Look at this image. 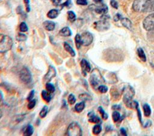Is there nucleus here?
Here are the masks:
<instances>
[{
  "instance_id": "aec40b11",
  "label": "nucleus",
  "mask_w": 154,
  "mask_h": 136,
  "mask_svg": "<svg viewBox=\"0 0 154 136\" xmlns=\"http://www.w3.org/2000/svg\"><path fill=\"white\" fill-rule=\"evenodd\" d=\"M64 48L65 50L71 56H72V57H75V56L76 53H75V50H73V49L67 43L65 42L64 43Z\"/></svg>"
},
{
  "instance_id": "864d4df0",
  "label": "nucleus",
  "mask_w": 154,
  "mask_h": 136,
  "mask_svg": "<svg viewBox=\"0 0 154 136\" xmlns=\"http://www.w3.org/2000/svg\"><path fill=\"white\" fill-rule=\"evenodd\" d=\"M96 4H102L103 0H93Z\"/></svg>"
},
{
  "instance_id": "7ed1b4c3",
  "label": "nucleus",
  "mask_w": 154,
  "mask_h": 136,
  "mask_svg": "<svg viewBox=\"0 0 154 136\" xmlns=\"http://www.w3.org/2000/svg\"><path fill=\"white\" fill-rule=\"evenodd\" d=\"M109 16L106 14H102L100 19L94 23V28L98 31H105L110 28V23L108 20Z\"/></svg>"
},
{
  "instance_id": "c9c22d12",
  "label": "nucleus",
  "mask_w": 154,
  "mask_h": 136,
  "mask_svg": "<svg viewBox=\"0 0 154 136\" xmlns=\"http://www.w3.org/2000/svg\"><path fill=\"white\" fill-rule=\"evenodd\" d=\"M108 87L105 86V85H99L97 87V90H99V92L102 93H105L108 91Z\"/></svg>"
},
{
  "instance_id": "412c9836",
  "label": "nucleus",
  "mask_w": 154,
  "mask_h": 136,
  "mask_svg": "<svg viewBox=\"0 0 154 136\" xmlns=\"http://www.w3.org/2000/svg\"><path fill=\"white\" fill-rule=\"evenodd\" d=\"M58 10L57 9H52L47 13V16L49 19H55L58 16Z\"/></svg>"
},
{
  "instance_id": "ddd939ff",
  "label": "nucleus",
  "mask_w": 154,
  "mask_h": 136,
  "mask_svg": "<svg viewBox=\"0 0 154 136\" xmlns=\"http://www.w3.org/2000/svg\"><path fill=\"white\" fill-rule=\"evenodd\" d=\"M94 11L96 13L100 14H106L108 11V6L105 4H101L100 5L94 7Z\"/></svg>"
},
{
  "instance_id": "f257e3e1",
  "label": "nucleus",
  "mask_w": 154,
  "mask_h": 136,
  "mask_svg": "<svg viewBox=\"0 0 154 136\" xmlns=\"http://www.w3.org/2000/svg\"><path fill=\"white\" fill-rule=\"evenodd\" d=\"M132 9L137 13H150L154 11V0H134Z\"/></svg>"
},
{
  "instance_id": "72a5a7b5",
  "label": "nucleus",
  "mask_w": 154,
  "mask_h": 136,
  "mask_svg": "<svg viewBox=\"0 0 154 136\" xmlns=\"http://www.w3.org/2000/svg\"><path fill=\"white\" fill-rule=\"evenodd\" d=\"M97 110H98L99 112L100 113V114H101L102 118L103 119H104V120H106V119H108V114L105 113V111H104V110L103 109V108H102L101 106H99V107H98Z\"/></svg>"
},
{
  "instance_id": "ea45409f",
  "label": "nucleus",
  "mask_w": 154,
  "mask_h": 136,
  "mask_svg": "<svg viewBox=\"0 0 154 136\" xmlns=\"http://www.w3.org/2000/svg\"><path fill=\"white\" fill-rule=\"evenodd\" d=\"M34 93H35L34 90H32L29 93V94H28V96H27V98H26L27 101H29L32 100V99H33L34 96Z\"/></svg>"
},
{
  "instance_id": "5701e85b",
  "label": "nucleus",
  "mask_w": 154,
  "mask_h": 136,
  "mask_svg": "<svg viewBox=\"0 0 154 136\" xmlns=\"http://www.w3.org/2000/svg\"><path fill=\"white\" fill-rule=\"evenodd\" d=\"M144 114L146 117H149L151 114V108L148 104H144L143 105Z\"/></svg>"
},
{
  "instance_id": "e433bc0d",
  "label": "nucleus",
  "mask_w": 154,
  "mask_h": 136,
  "mask_svg": "<svg viewBox=\"0 0 154 136\" xmlns=\"http://www.w3.org/2000/svg\"><path fill=\"white\" fill-rule=\"evenodd\" d=\"M75 102H76V98H75V96L72 93L70 94L68 96V102L70 105H73L75 104Z\"/></svg>"
},
{
  "instance_id": "39448f33",
  "label": "nucleus",
  "mask_w": 154,
  "mask_h": 136,
  "mask_svg": "<svg viewBox=\"0 0 154 136\" xmlns=\"http://www.w3.org/2000/svg\"><path fill=\"white\" fill-rule=\"evenodd\" d=\"M66 135L69 136H81L82 131L80 125L75 122L71 123L67 128Z\"/></svg>"
},
{
  "instance_id": "1a4fd4ad",
  "label": "nucleus",
  "mask_w": 154,
  "mask_h": 136,
  "mask_svg": "<svg viewBox=\"0 0 154 136\" xmlns=\"http://www.w3.org/2000/svg\"><path fill=\"white\" fill-rule=\"evenodd\" d=\"M143 26L145 30L152 31L154 30V13L148 15L143 22Z\"/></svg>"
},
{
  "instance_id": "de8ad7c7",
  "label": "nucleus",
  "mask_w": 154,
  "mask_h": 136,
  "mask_svg": "<svg viewBox=\"0 0 154 136\" xmlns=\"http://www.w3.org/2000/svg\"><path fill=\"white\" fill-rule=\"evenodd\" d=\"M152 125V122L150 120H147L144 124V128H148L150 127Z\"/></svg>"
},
{
  "instance_id": "603ef678",
  "label": "nucleus",
  "mask_w": 154,
  "mask_h": 136,
  "mask_svg": "<svg viewBox=\"0 0 154 136\" xmlns=\"http://www.w3.org/2000/svg\"><path fill=\"white\" fill-rule=\"evenodd\" d=\"M3 102V95L1 91L0 90V106L2 104Z\"/></svg>"
},
{
  "instance_id": "3c124183",
  "label": "nucleus",
  "mask_w": 154,
  "mask_h": 136,
  "mask_svg": "<svg viewBox=\"0 0 154 136\" xmlns=\"http://www.w3.org/2000/svg\"><path fill=\"white\" fill-rule=\"evenodd\" d=\"M112 108L114 110H119L121 108V107L119 105H113L112 107Z\"/></svg>"
},
{
  "instance_id": "79ce46f5",
  "label": "nucleus",
  "mask_w": 154,
  "mask_h": 136,
  "mask_svg": "<svg viewBox=\"0 0 154 136\" xmlns=\"http://www.w3.org/2000/svg\"><path fill=\"white\" fill-rule=\"evenodd\" d=\"M23 1L25 4L26 12H29L31 10V8H30V5H29V0H23Z\"/></svg>"
},
{
  "instance_id": "c756f323",
  "label": "nucleus",
  "mask_w": 154,
  "mask_h": 136,
  "mask_svg": "<svg viewBox=\"0 0 154 136\" xmlns=\"http://www.w3.org/2000/svg\"><path fill=\"white\" fill-rule=\"evenodd\" d=\"M88 122H90L91 123H99L101 122V120H100V119L98 116L94 114L92 116L89 117Z\"/></svg>"
},
{
  "instance_id": "2eb2a0df",
  "label": "nucleus",
  "mask_w": 154,
  "mask_h": 136,
  "mask_svg": "<svg viewBox=\"0 0 154 136\" xmlns=\"http://www.w3.org/2000/svg\"><path fill=\"white\" fill-rule=\"evenodd\" d=\"M120 22L122 25L125 27L126 28H127L129 30H131L132 29V24L131 21L126 17H122L120 19Z\"/></svg>"
},
{
  "instance_id": "0eeeda50",
  "label": "nucleus",
  "mask_w": 154,
  "mask_h": 136,
  "mask_svg": "<svg viewBox=\"0 0 154 136\" xmlns=\"http://www.w3.org/2000/svg\"><path fill=\"white\" fill-rule=\"evenodd\" d=\"M105 60L108 61H119L123 58V54L120 52H116V50L109 49L105 53Z\"/></svg>"
},
{
  "instance_id": "4468645a",
  "label": "nucleus",
  "mask_w": 154,
  "mask_h": 136,
  "mask_svg": "<svg viewBox=\"0 0 154 136\" xmlns=\"http://www.w3.org/2000/svg\"><path fill=\"white\" fill-rule=\"evenodd\" d=\"M44 28L48 31H52L55 28V23L51 20H46L43 23Z\"/></svg>"
},
{
  "instance_id": "423d86ee",
  "label": "nucleus",
  "mask_w": 154,
  "mask_h": 136,
  "mask_svg": "<svg viewBox=\"0 0 154 136\" xmlns=\"http://www.w3.org/2000/svg\"><path fill=\"white\" fill-rule=\"evenodd\" d=\"M135 93V90L131 86L128 85L124 86V87L122 89V94L123 96V102L126 105L132 100V98L134 96Z\"/></svg>"
},
{
  "instance_id": "49530a36",
  "label": "nucleus",
  "mask_w": 154,
  "mask_h": 136,
  "mask_svg": "<svg viewBox=\"0 0 154 136\" xmlns=\"http://www.w3.org/2000/svg\"><path fill=\"white\" fill-rule=\"evenodd\" d=\"M122 17V15H121V14H120L119 13H117V14L114 16L113 19H114V20L115 22H117V21H119V20H120V19H121Z\"/></svg>"
},
{
  "instance_id": "4be33fe9",
  "label": "nucleus",
  "mask_w": 154,
  "mask_h": 136,
  "mask_svg": "<svg viewBox=\"0 0 154 136\" xmlns=\"http://www.w3.org/2000/svg\"><path fill=\"white\" fill-rule=\"evenodd\" d=\"M137 55L138 58L144 62H146V56L143 49L141 47H139L137 49Z\"/></svg>"
},
{
  "instance_id": "09e8293b",
  "label": "nucleus",
  "mask_w": 154,
  "mask_h": 136,
  "mask_svg": "<svg viewBox=\"0 0 154 136\" xmlns=\"http://www.w3.org/2000/svg\"><path fill=\"white\" fill-rule=\"evenodd\" d=\"M52 4L55 6H58L60 5L61 0H51Z\"/></svg>"
},
{
  "instance_id": "a878e982",
  "label": "nucleus",
  "mask_w": 154,
  "mask_h": 136,
  "mask_svg": "<svg viewBox=\"0 0 154 136\" xmlns=\"http://www.w3.org/2000/svg\"><path fill=\"white\" fill-rule=\"evenodd\" d=\"M75 45L76 47L78 49H79L81 45H82V42H81V35L78 34H77L75 37Z\"/></svg>"
},
{
  "instance_id": "bb28decb",
  "label": "nucleus",
  "mask_w": 154,
  "mask_h": 136,
  "mask_svg": "<svg viewBox=\"0 0 154 136\" xmlns=\"http://www.w3.org/2000/svg\"><path fill=\"white\" fill-rule=\"evenodd\" d=\"M101 131H102L101 125L99 123H96V125H95L93 128V130H92L93 133L95 135H98L100 133Z\"/></svg>"
},
{
  "instance_id": "a211bd4d",
  "label": "nucleus",
  "mask_w": 154,
  "mask_h": 136,
  "mask_svg": "<svg viewBox=\"0 0 154 136\" xmlns=\"http://www.w3.org/2000/svg\"><path fill=\"white\" fill-rule=\"evenodd\" d=\"M34 132V128L31 125H28L23 129V134L25 136H31Z\"/></svg>"
},
{
  "instance_id": "8fccbe9b",
  "label": "nucleus",
  "mask_w": 154,
  "mask_h": 136,
  "mask_svg": "<svg viewBox=\"0 0 154 136\" xmlns=\"http://www.w3.org/2000/svg\"><path fill=\"white\" fill-rule=\"evenodd\" d=\"M120 133H121V134H122V135H125V136H126V135H127L126 131V130H125V128H120Z\"/></svg>"
},
{
  "instance_id": "58836bf2",
  "label": "nucleus",
  "mask_w": 154,
  "mask_h": 136,
  "mask_svg": "<svg viewBox=\"0 0 154 136\" xmlns=\"http://www.w3.org/2000/svg\"><path fill=\"white\" fill-rule=\"evenodd\" d=\"M110 5L114 8L117 9L119 8V4H118V2L116 0H111L110 1Z\"/></svg>"
},
{
  "instance_id": "4c0bfd02",
  "label": "nucleus",
  "mask_w": 154,
  "mask_h": 136,
  "mask_svg": "<svg viewBox=\"0 0 154 136\" xmlns=\"http://www.w3.org/2000/svg\"><path fill=\"white\" fill-rule=\"evenodd\" d=\"M35 104H36V100L32 99V100L29 101V102H28V104L27 105V108L28 109H29V110L32 109L35 107Z\"/></svg>"
},
{
  "instance_id": "f8f14e48",
  "label": "nucleus",
  "mask_w": 154,
  "mask_h": 136,
  "mask_svg": "<svg viewBox=\"0 0 154 136\" xmlns=\"http://www.w3.org/2000/svg\"><path fill=\"white\" fill-rule=\"evenodd\" d=\"M80 66L81 68L82 72L84 75H86L87 72L91 71V66L90 63L85 59H82L80 62Z\"/></svg>"
},
{
  "instance_id": "393cba45",
  "label": "nucleus",
  "mask_w": 154,
  "mask_h": 136,
  "mask_svg": "<svg viewBox=\"0 0 154 136\" xmlns=\"http://www.w3.org/2000/svg\"><path fill=\"white\" fill-rule=\"evenodd\" d=\"M67 18L68 20L71 22H74L76 20V16L75 14V13L71 10H69L67 12Z\"/></svg>"
},
{
  "instance_id": "b1692460",
  "label": "nucleus",
  "mask_w": 154,
  "mask_h": 136,
  "mask_svg": "<svg viewBox=\"0 0 154 136\" xmlns=\"http://www.w3.org/2000/svg\"><path fill=\"white\" fill-rule=\"evenodd\" d=\"M85 102L84 101H81L79 103H77L75 106V110L78 113H81L85 108Z\"/></svg>"
},
{
  "instance_id": "c85d7f7f",
  "label": "nucleus",
  "mask_w": 154,
  "mask_h": 136,
  "mask_svg": "<svg viewBox=\"0 0 154 136\" xmlns=\"http://www.w3.org/2000/svg\"><path fill=\"white\" fill-rule=\"evenodd\" d=\"M121 116H120V114L119 111H117V110H115L112 112V120L114 122H117L118 121L120 120Z\"/></svg>"
},
{
  "instance_id": "a19ab883",
  "label": "nucleus",
  "mask_w": 154,
  "mask_h": 136,
  "mask_svg": "<svg viewBox=\"0 0 154 136\" xmlns=\"http://www.w3.org/2000/svg\"><path fill=\"white\" fill-rule=\"evenodd\" d=\"M72 5V2L71 0H67L66 2H64V3H63L62 4H60V5L61 6L62 8L66 7H70V5Z\"/></svg>"
},
{
  "instance_id": "c03bdc74",
  "label": "nucleus",
  "mask_w": 154,
  "mask_h": 136,
  "mask_svg": "<svg viewBox=\"0 0 154 136\" xmlns=\"http://www.w3.org/2000/svg\"><path fill=\"white\" fill-rule=\"evenodd\" d=\"M16 11L17 13L19 14H20L22 16H26L25 14L23 13V10H22V7L21 6H19L17 8V10H16Z\"/></svg>"
},
{
  "instance_id": "f03ea898",
  "label": "nucleus",
  "mask_w": 154,
  "mask_h": 136,
  "mask_svg": "<svg viewBox=\"0 0 154 136\" xmlns=\"http://www.w3.org/2000/svg\"><path fill=\"white\" fill-rule=\"evenodd\" d=\"M13 44V40L10 36L0 34V53H5L11 50Z\"/></svg>"
},
{
  "instance_id": "20e7f679",
  "label": "nucleus",
  "mask_w": 154,
  "mask_h": 136,
  "mask_svg": "<svg viewBox=\"0 0 154 136\" xmlns=\"http://www.w3.org/2000/svg\"><path fill=\"white\" fill-rule=\"evenodd\" d=\"M89 81L91 86L93 88L96 89L98 87V86H99V84L100 83H102V82H103L104 79L102 76L100 71L97 69L95 68L91 71L90 78H89Z\"/></svg>"
},
{
  "instance_id": "cd10ccee",
  "label": "nucleus",
  "mask_w": 154,
  "mask_h": 136,
  "mask_svg": "<svg viewBox=\"0 0 154 136\" xmlns=\"http://www.w3.org/2000/svg\"><path fill=\"white\" fill-rule=\"evenodd\" d=\"M16 39L18 41H25L27 39V36L23 33L19 32L16 36Z\"/></svg>"
},
{
  "instance_id": "f3484780",
  "label": "nucleus",
  "mask_w": 154,
  "mask_h": 136,
  "mask_svg": "<svg viewBox=\"0 0 154 136\" xmlns=\"http://www.w3.org/2000/svg\"><path fill=\"white\" fill-rule=\"evenodd\" d=\"M72 31L67 26L63 28L59 31V35L62 37H70L72 35Z\"/></svg>"
},
{
  "instance_id": "9d476101",
  "label": "nucleus",
  "mask_w": 154,
  "mask_h": 136,
  "mask_svg": "<svg viewBox=\"0 0 154 136\" xmlns=\"http://www.w3.org/2000/svg\"><path fill=\"white\" fill-rule=\"evenodd\" d=\"M82 45L84 46H88L90 45L93 41V36L90 32H83L81 35Z\"/></svg>"
},
{
  "instance_id": "5fc2aeb1",
  "label": "nucleus",
  "mask_w": 154,
  "mask_h": 136,
  "mask_svg": "<svg viewBox=\"0 0 154 136\" xmlns=\"http://www.w3.org/2000/svg\"><path fill=\"white\" fill-rule=\"evenodd\" d=\"M2 111L0 110V119L2 117Z\"/></svg>"
},
{
  "instance_id": "473e14b6",
  "label": "nucleus",
  "mask_w": 154,
  "mask_h": 136,
  "mask_svg": "<svg viewBox=\"0 0 154 136\" xmlns=\"http://www.w3.org/2000/svg\"><path fill=\"white\" fill-rule=\"evenodd\" d=\"M45 86H46V89L47 91H48L50 93H53L55 90V86H54L53 84H52L51 83H49V82L46 83Z\"/></svg>"
},
{
  "instance_id": "37998d69",
  "label": "nucleus",
  "mask_w": 154,
  "mask_h": 136,
  "mask_svg": "<svg viewBox=\"0 0 154 136\" xmlns=\"http://www.w3.org/2000/svg\"><path fill=\"white\" fill-rule=\"evenodd\" d=\"M76 2L78 5H87L88 4L87 0H76Z\"/></svg>"
},
{
  "instance_id": "6ab92c4d",
  "label": "nucleus",
  "mask_w": 154,
  "mask_h": 136,
  "mask_svg": "<svg viewBox=\"0 0 154 136\" xmlns=\"http://www.w3.org/2000/svg\"><path fill=\"white\" fill-rule=\"evenodd\" d=\"M51 93L49 92L47 90H42L41 95H42V98L44 99L45 101H46V102H49L52 99V96H51Z\"/></svg>"
},
{
  "instance_id": "6e6552de",
  "label": "nucleus",
  "mask_w": 154,
  "mask_h": 136,
  "mask_svg": "<svg viewBox=\"0 0 154 136\" xmlns=\"http://www.w3.org/2000/svg\"><path fill=\"white\" fill-rule=\"evenodd\" d=\"M19 78L20 80L25 84H29L32 81V74L26 67H23L20 71Z\"/></svg>"
},
{
  "instance_id": "9b49d317",
  "label": "nucleus",
  "mask_w": 154,
  "mask_h": 136,
  "mask_svg": "<svg viewBox=\"0 0 154 136\" xmlns=\"http://www.w3.org/2000/svg\"><path fill=\"white\" fill-rule=\"evenodd\" d=\"M57 74L56 69L52 65H49L48 71L43 77V81L45 83L50 81L52 78H54Z\"/></svg>"
},
{
  "instance_id": "f704fd0d",
  "label": "nucleus",
  "mask_w": 154,
  "mask_h": 136,
  "mask_svg": "<svg viewBox=\"0 0 154 136\" xmlns=\"http://www.w3.org/2000/svg\"><path fill=\"white\" fill-rule=\"evenodd\" d=\"M19 29H20V32H25L28 31V27L25 22H22L20 23V24L19 25Z\"/></svg>"
},
{
  "instance_id": "dca6fc26",
  "label": "nucleus",
  "mask_w": 154,
  "mask_h": 136,
  "mask_svg": "<svg viewBox=\"0 0 154 136\" xmlns=\"http://www.w3.org/2000/svg\"><path fill=\"white\" fill-rule=\"evenodd\" d=\"M110 94H111V95L112 96V98L114 101H117L120 98V93L119 90L117 88L114 87H112L111 89Z\"/></svg>"
},
{
  "instance_id": "2f4dec72",
  "label": "nucleus",
  "mask_w": 154,
  "mask_h": 136,
  "mask_svg": "<svg viewBox=\"0 0 154 136\" xmlns=\"http://www.w3.org/2000/svg\"><path fill=\"white\" fill-rule=\"evenodd\" d=\"M79 98L80 99H81L82 101H88V100H90L91 99V96L87 93H81L79 95Z\"/></svg>"
},
{
  "instance_id": "7c9ffc66",
  "label": "nucleus",
  "mask_w": 154,
  "mask_h": 136,
  "mask_svg": "<svg viewBox=\"0 0 154 136\" xmlns=\"http://www.w3.org/2000/svg\"><path fill=\"white\" fill-rule=\"evenodd\" d=\"M48 107L47 105H44L42 110H40V113H39V115L40 116L42 117V118H44L46 117V116L48 114Z\"/></svg>"
},
{
  "instance_id": "a18cd8bd",
  "label": "nucleus",
  "mask_w": 154,
  "mask_h": 136,
  "mask_svg": "<svg viewBox=\"0 0 154 136\" xmlns=\"http://www.w3.org/2000/svg\"><path fill=\"white\" fill-rule=\"evenodd\" d=\"M137 114H138V119H139V121L140 122V123L141 124H143V122H142V117H141V111H140V109L138 107L137 108Z\"/></svg>"
}]
</instances>
